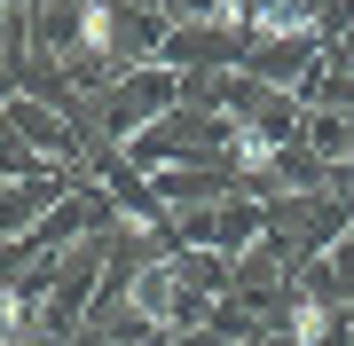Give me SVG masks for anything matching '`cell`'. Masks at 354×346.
I'll use <instances>...</instances> for the list:
<instances>
[{
  "mask_svg": "<svg viewBox=\"0 0 354 346\" xmlns=\"http://www.w3.org/2000/svg\"><path fill=\"white\" fill-rule=\"evenodd\" d=\"M276 157H283V142H276V134H260V126H244V134H236V166H244V173H276Z\"/></svg>",
  "mask_w": 354,
  "mask_h": 346,
  "instance_id": "277c9868",
  "label": "cell"
},
{
  "mask_svg": "<svg viewBox=\"0 0 354 346\" xmlns=\"http://www.w3.org/2000/svg\"><path fill=\"white\" fill-rule=\"evenodd\" d=\"M228 16L260 39H307L315 32V0H228Z\"/></svg>",
  "mask_w": 354,
  "mask_h": 346,
  "instance_id": "6da1fadb",
  "label": "cell"
},
{
  "mask_svg": "<svg viewBox=\"0 0 354 346\" xmlns=\"http://www.w3.org/2000/svg\"><path fill=\"white\" fill-rule=\"evenodd\" d=\"M291 346H323L330 338V299H291Z\"/></svg>",
  "mask_w": 354,
  "mask_h": 346,
  "instance_id": "3957f363",
  "label": "cell"
},
{
  "mask_svg": "<svg viewBox=\"0 0 354 346\" xmlns=\"http://www.w3.org/2000/svg\"><path fill=\"white\" fill-rule=\"evenodd\" d=\"M346 189H354V150H346Z\"/></svg>",
  "mask_w": 354,
  "mask_h": 346,
  "instance_id": "8992f818",
  "label": "cell"
},
{
  "mask_svg": "<svg viewBox=\"0 0 354 346\" xmlns=\"http://www.w3.org/2000/svg\"><path fill=\"white\" fill-rule=\"evenodd\" d=\"M0 346H32V315H24V299L0 283Z\"/></svg>",
  "mask_w": 354,
  "mask_h": 346,
  "instance_id": "5b68a950",
  "label": "cell"
},
{
  "mask_svg": "<svg viewBox=\"0 0 354 346\" xmlns=\"http://www.w3.org/2000/svg\"><path fill=\"white\" fill-rule=\"evenodd\" d=\"M79 48H87V55H111L118 48V8H111V0H79Z\"/></svg>",
  "mask_w": 354,
  "mask_h": 346,
  "instance_id": "7a4b0ae2",
  "label": "cell"
}]
</instances>
